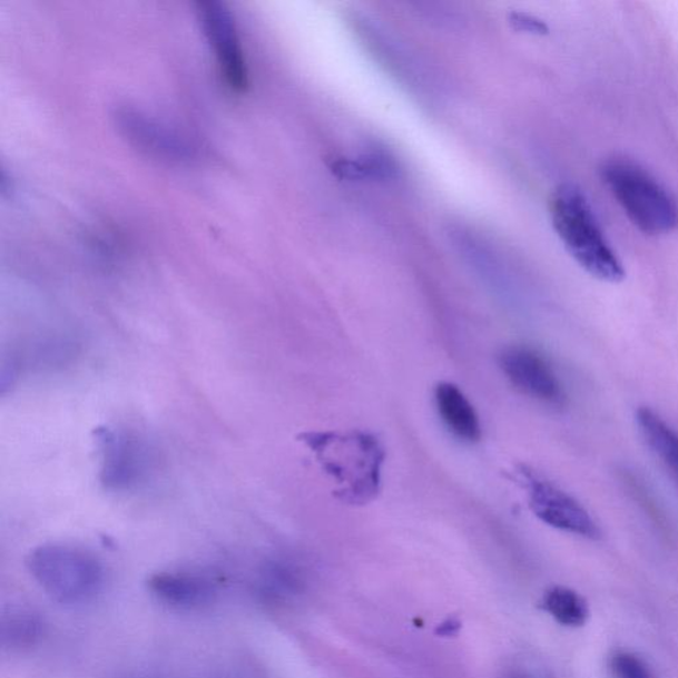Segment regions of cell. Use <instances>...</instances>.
<instances>
[{
	"instance_id": "14",
	"label": "cell",
	"mask_w": 678,
	"mask_h": 678,
	"mask_svg": "<svg viewBox=\"0 0 678 678\" xmlns=\"http://www.w3.org/2000/svg\"><path fill=\"white\" fill-rule=\"evenodd\" d=\"M40 632L41 623L38 617L24 612L12 615L3 623V645L11 648L33 645L40 638Z\"/></svg>"
},
{
	"instance_id": "3",
	"label": "cell",
	"mask_w": 678,
	"mask_h": 678,
	"mask_svg": "<svg viewBox=\"0 0 678 678\" xmlns=\"http://www.w3.org/2000/svg\"><path fill=\"white\" fill-rule=\"evenodd\" d=\"M600 177L641 233L660 236L678 228L674 195L640 165L626 158L608 159L600 167Z\"/></svg>"
},
{
	"instance_id": "9",
	"label": "cell",
	"mask_w": 678,
	"mask_h": 678,
	"mask_svg": "<svg viewBox=\"0 0 678 678\" xmlns=\"http://www.w3.org/2000/svg\"><path fill=\"white\" fill-rule=\"evenodd\" d=\"M121 129L139 148L156 154L158 157L184 160L193 157L185 139L174 135L163 125L154 122L139 111L125 109L118 115Z\"/></svg>"
},
{
	"instance_id": "2",
	"label": "cell",
	"mask_w": 678,
	"mask_h": 678,
	"mask_svg": "<svg viewBox=\"0 0 678 678\" xmlns=\"http://www.w3.org/2000/svg\"><path fill=\"white\" fill-rule=\"evenodd\" d=\"M550 215L559 239L587 274L600 282H623V264L607 242L589 200L577 186L557 188L550 199Z\"/></svg>"
},
{
	"instance_id": "7",
	"label": "cell",
	"mask_w": 678,
	"mask_h": 678,
	"mask_svg": "<svg viewBox=\"0 0 678 678\" xmlns=\"http://www.w3.org/2000/svg\"><path fill=\"white\" fill-rule=\"evenodd\" d=\"M500 367L510 383L531 400L563 407L566 394L554 370L542 355L527 346H509L499 355Z\"/></svg>"
},
{
	"instance_id": "1",
	"label": "cell",
	"mask_w": 678,
	"mask_h": 678,
	"mask_svg": "<svg viewBox=\"0 0 678 678\" xmlns=\"http://www.w3.org/2000/svg\"><path fill=\"white\" fill-rule=\"evenodd\" d=\"M299 440L335 482L334 498L345 505L365 507L382 489L386 450L373 433L351 431L305 432Z\"/></svg>"
},
{
	"instance_id": "18",
	"label": "cell",
	"mask_w": 678,
	"mask_h": 678,
	"mask_svg": "<svg viewBox=\"0 0 678 678\" xmlns=\"http://www.w3.org/2000/svg\"><path fill=\"white\" fill-rule=\"evenodd\" d=\"M508 678H533V677L525 675V674L515 672V674L509 675Z\"/></svg>"
},
{
	"instance_id": "10",
	"label": "cell",
	"mask_w": 678,
	"mask_h": 678,
	"mask_svg": "<svg viewBox=\"0 0 678 678\" xmlns=\"http://www.w3.org/2000/svg\"><path fill=\"white\" fill-rule=\"evenodd\" d=\"M435 403L445 428L466 443L481 439V424L476 410L463 391L451 382H440L435 387Z\"/></svg>"
},
{
	"instance_id": "16",
	"label": "cell",
	"mask_w": 678,
	"mask_h": 678,
	"mask_svg": "<svg viewBox=\"0 0 678 678\" xmlns=\"http://www.w3.org/2000/svg\"><path fill=\"white\" fill-rule=\"evenodd\" d=\"M611 669L617 678H655L645 661L631 652H617L611 659Z\"/></svg>"
},
{
	"instance_id": "5",
	"label": "cell",
	"mask_w": 678,
	"mask_h": 678,
	"mask_svg": "<svg viewBox=\"0 0 678 678\" xmlns=\"http://www.w3.org/2000/svg\"><path fill=\"white\" fill-rule=\"evenodd\" d=\"M515 473L528 492L529 508L538 520L566 533L589 540L600 538L597 522L574 498L527 465L517 468Z\"/></svg>"
},
{
	"instance_id": "4",
	"label": "cell",
	"mask_w": 678,
	"mask_h": 678,
	"mask_svg": "<svg viewBox=\"0 0 678 678\" xmlns=\"http://www.w3.org/2000/svg\"><path fill=\"white\" fill-rule=\"evenodd\" d=\"M27 566L48 596L60 603L88 602L101 590V564L79 549L46 544L32 551Z\"/></svg>"
},
{
	"instance_id": "12",
	"label": "cell",
	"mask_w": 678,
	"mask_h": 678,
	"mask_svg": "<svg viewBox=\"0 0 678 678\" xmlns=\"http://www.w3.org/2000/svg\"><path fill=\"white\" fill-rule=\"evenodd\" d=\"M636 423L648 449L678 489V432L649 407L636 411Z\"/></svg>"
},
{
	"instance_id": "17",
	"label": "cell",
	"mask_w": 678,
	"mask_h": 678,
	"mask_svg": "<svg viewBox=\"0 0 678 678\" xmlns=\"http://www.w3.org/2000/svg\"><path fill=\"white\" fill-rule=\"evenodd\" d=\"M625 484L628 487L629 492L633 495L635 500L640 502V505L645 508L646 512L655 521L656 525H659L661 530L668 531L669 533V523L667 522V517L661 512V509L655 502L654 498L647 491L646 487L640 484L638 479H635L632 474H627L625 476Z\"/></svg>"
},
{
	"instance_id": "15",
	"label": "cell",
	"mask_w": 678,
	"mask_h": 678,
	"mask_svg": "<svg viewBox=\"0 0 678 678\" xmlns=\"http://www.w3.org/2000/svg\"><path fill=\"white\" fill-rule=\"evenodd\" d=\"M264 586L278 598L296 597L303 591L304 582L293 566L272 563L264 571Z\"/></svg>"
},
{
	"instance_id": "11",
	"label": "cell",
	"mask_w": 678,
	"mask_h": 678,
	"mask_svg": "<svg viewBox=\"0 0 678 678\" xmlns=\"http://www.w3.org/2000/svg\"><path fill=\"white\" fill-rule=\"evenodd\" d=\"M148 589L160 602L180 608L208 603L215 596L214 587L207 580L178 572H158L151 576Z\"/></svg>"
},
{
	"instance_id": "13",
	"label": "cell",
	"mask_w": 678,
	"mask_h": 678,
	"mask_svg": "<svg viewBox=\"0 0 678 678\" xmlns=\"http://www.w3.org/2000/svg\"><path fill=\"white\" fill-rule=\"evenodd\" d=\"M542 608L557 623L564 627H580L589 619V606L574 590L557 586L542 599Z\"/></svg>"
},
{
	"instance_id": "6",
	"label": "cell",
	"mask_w": 678,
	"mask_h": 678,
	"mask_svg": "<svg viewBox=\"0 0 678 678\" xmlns=\"http://www.w3.org/2000/svg\"><path fill=\"white\" fill-rule=\"evenodd\" d=\"M198 12L223 79L235 92H243L248 87V68L233 13L215 0L199 2Z\"/></svg>"
},
{
	"instance_id": "8",
	"label": "cell",
	"mask_w": 678,
	"mask_h": 678,
	"mask_svg": "<svg viewBox=\"0 0 678 678\" xmlns=\"http://www.w3.org/2000/svg\"><path fill=\"white\" fill-rule=\"evenodd\" d=\"M99 451L100 480L109 491H126L143 479L146 466L145 450L138 439L110 428L95 430Z\"/></svg>"
}]
</instances>
